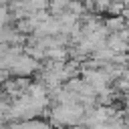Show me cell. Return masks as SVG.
I'll return each mask as SVG.
<instances>
[{
  "instance_id": "obj_1",
  "label": "cell",
  "mask_w": 129,
  "mask_h": 129,
  "mask_svg": "<svg viewBox=\"0 0 129 129\" xmlns=\"http://www.w3.org/2000/svg\"><path fill=\"white\" fill-rule=\"evenodd\" d=\"M12 129H48L44 123L36 121V119H28V121H20L18 125H14Z\"/></svg>"
}]
</instances>
